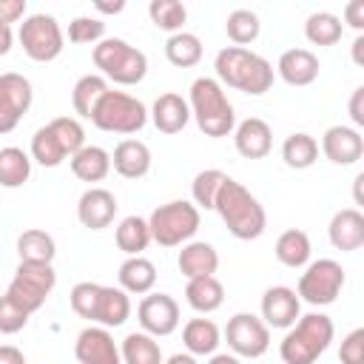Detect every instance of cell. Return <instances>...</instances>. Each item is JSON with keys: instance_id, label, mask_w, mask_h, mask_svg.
Returning a JSON list of instances; mask_svg holds the SVG:
<instances>
[{"instance_id": "6da1fadb", "label": "cell", "mask_w": 364, "mask_h": 364, "mask_svg": "<svg viewBox=\"0 0 364 364\" xmlns=\"http://www.w3.org/2000/svg\"><path fill=\"white\" fill-rule=\"evenodd\" d=\"M213 68H216V82L225 88H236L242 94H250V97H259L264 91H270L273 85V65L250 51V48H239V46H225L216 60H213Z\"/></svg>"}, {"instance_id": "7a4b0ae2", "label": "cell", "mask_w": 364, "mask_h": 364, "mask_svg": "<svg viewBox=\"0 0 364 364\" xmlns=\"http://www.w3.org/2000/svg\"><path fill=\"white\" fill-rule=\"evenodd\" d=\"M213 210L219 213V219L225 222L228 233L242 239V242H250V239H259L267 228V213L262 208V202L236 179H225L216 202H213Z\"/></svg>"}, {"instance_id": "3957f363", "label": "cell", "mask_w": 364, "mask_h": 364, "mask_svg": "<svg viewBox=\"0 0 364 364\" xmlns=\"http://www.w3.org/2000/svg\"><path fill=\"white\" fill-rule=\"evenodd\" d=\"M333 336H336V324L327 313L299 316V321L287 327L279 344L282 364H316L327 353Z\"/></svg>"}, {"instance_id": "277c9868", "label": "cell", "mask_w": 364, "mask_h": 364, "mask_svg": "<svg viewBox=\"0 0 364 364\" xmlns=\"http://www.w3.org/2000/svg\"><path fill=\"white\" fill-rule=\"evenodd\" d=\"M188 108L205 136L219 139V136L233 134V128H236L233 105H230L225 88L216 82V77H196L191 82Z\"/></svg>"}, {"instance_id": "5b68a950", "label": "cell", "mask_w": 364, "mask_h": 364, "mask_svg": "<svg viewBox=\"0 0 364 364\" xmlns=\"http://www.w3.org/2000/svg\"><path fill=\"white\" fill-rule=\"evenodd\" d=\"M100 74L117 85H136L148 74V57L122 37H105L91 51Z\"/></svg>"}, {"instance_id": "8992f818", "label": "cell", "mask_w": 364, "mask_h": 364, "mask_svg": "<svg viewBox=\"0 0 364 364\" xmlns=\"http://www.w3.org/2000/svg\"><path fill=\"white\" fill-rule=\"evenodd\" d=\"M199 222H202V213L193 202L171 199V202L154 208L148 216L151 242H156L159 247H179L196 236Z\"/></svg>"}, {"instance_id": "52a82bcc", "label": "cell", "mask_w": 364, "mask_h": 364, "mask_svg": "<svg viewBox=\"0 0 364 364\" xmlns=\"http://www.w3.org/2000/svg\"><path fill=\"white\" fill-rule=\"evenodd\" d=\"M88 119L100 131H108V134H136L148 122V108L134 94L108 88L97 100V105H94V111H91Z\"/></svg>"}, {"instance_id": "ba28073f", "label": "cell", "mask_w": 364, "mask_h": 364, "mask_svg": "<svg viewBox=\"0 0 364 364\" xmlns=\"http://www.w3.org/2000/svg\"><path fill=\"white\" fill-rule=\"evenodd\" d=\"M57 287V270L54 264H34V262H20L11 282H9V290L6 296L23 307L28 316L37 313L46 299L51 296V290Z\"/></svg>"}, {"instance_id": "9c48e42d", "label": "cell", "mask_w": 364, "mask_h": 364, "mask_svg": "<svg viewBox=\"0 0 364 364\" xmlns=\"http://www.w3.org/2000/svg\"><path fill=\"white\" fill-rule=\"evenodd\" d=\"M344 282H347L344 267L336 259H316V262L304 264V273L299 276L296 296L313 307H327L341 296Z\"/></svg>"}, {"instance_id": "30bf717a", "label": "cell", "mask_w": 364, "mask_h": 364, "mask_svg": "<svg viewBox=\"0 0 364 364\" xmlns=\"http://www.w3.org/2000/svg\"><path fill=\"white\" fill-rule=\"evenodd\" d=\"M17 40H20L26 57H31L34 63H51L65 48V37H63V28H60L57 17L54 14H46V11L28 14L20 23Z\"/></svg>"}, {"instance_id": "8fae6325", "label": "cell", "mask_w": 364, "mask_h": 364, "mask_svg": "<svg viewBox=\"0 0 364 364\" xmlns=\"http://www.w3.org/2000/svg\"><path fill=\"white\" fill-rule=\"evenodd\" d=\"M225 341L236 358H259L270 347V327L253 313H236L228 318Z\"/></svg>"}, {"instance_id": "7c38bea8", "label": "cell", "mask_w": 364, "mask_h": 364, "mask_svg": "<svg viewBox=\"0 0 364 364\" xmlns=\"http://www.w3.org/2000/svg\"><path fill=\"white\" fill-rule=\"evenodd\" d=\"M31 100H34V88L28 77L17 71L0 74V134H11L20 125V119L31 108Z\"/></svg>"}, {"instance_id": "4fadbf2b", "label": "cell", "mask_w": 364, "mask_h": 364, "mask_svg": "<svg viewBox=\"0 0 364 364\" xmlns=\"http://www.w3.org/2000/svg\"><path fill=\"white\" fill-rule=\"evenodd\" d=\"M136 318H139L142 333L154 338L171 336L179 327V304L168 293H145L142 301L136 304Z\"/></svg>"}, {"instance_id": "5bb4252c", "label": "cell", "mask_w": 364, "mask_h": 364, "mask_svg": "<svg viewBox=\"0 0 364 364\" xmlns=\"http://www.w3.org/2000/svg\"><path fill=\"white\" fill-rule=\"evenodd\" d=\"M74 358L80 364H122L119 344L114 341L111 330H105L100 324H88L85 330L77 333Z\"/></svg>"}, {"instance_id": "9a60e30c", "label": "cell", "mask_w": 364, "mask_h": 364, "mask_svg": "<svg viewBox=\"0 0 364 364\" xmlns=\"http://www.w3.org/2000/svg\"><path fill=\"white\" fill-rule=\"evenodd\" d=\"M301 316V299L296 296L293 287L287 284H273L262 296V321L273 330H287L299 321Z\"/></svg>"}, {"instance_id": "2e32d148", "label": "cell", "mask_w": 364, "mask_h": 364, "mask_svg": "<svg viewBox=\"0 0 364 364\" xmlns=\"http://www.w3.org/2000/svg\"><path fill=\"white\" fill-rule=\"evenodd\" d=\"M117 196L108 188L91 185L88 191H82V196L77 199V219L82 228L88 230H102L114 222L117 216Z\"/></svg>"}, {"instance_id": "e0dca14e", "label": "cell", "mask_w": 364, "mask_h": 364, "mask_svg": "<svg viewBox=\"0 0 364 364\" xmlns=\"http://www.w3.org/2000/svg\"><path fill=\"white\" fill-rule=\"evenodd\" d=\"M321 154L333 165H355L364 156V136L353 125H330L321 136Z\"/></svg>"}, {"instance_id": "ac0fdd59", "label": "cell", "mask_w": 364, "mask_h": 364, "mask_svg": "<svg viewBox=\"0 0 364 364\" xmlns=\"http://www.w3.org/2000/svg\"><path fill=\"white\" fill-rule=\"evenodd\" d=\"M330 245L341 253H353L364 245V213L358 208H341L327 225Z\"/></svg>"}, {"instance_id": "d6986e66", "label": "cell", "mask_w": 364, "mask_h": 364, "mask_svg": "<svg viewBox=\"0 0 364 364\" xmlns=\"http://www.w3.org/2000/svg\"><path fill=\"white\" fill-rule=\"evenodd\" d=\"M318 71H321L318 57L310 48H287V51H282V57L276 63V74L287 85H296V88H304V85L316 82Z\"/></svg>"}, {"instance_id": "ffe728a7", "label": "cell", "mask_w": 364, "mask_h": 364, "mask_svg": "<svg viewBox=\"0 0 364 364\" xmlns=\"http://www.w3.org/2000/svg\"><path fill=\"white\" fill-rule=\"evenodd\" d=\"M233 145L245 159H264L273 148V131L262 117H247L233 128Z\"/></svg>"}, {"instance_id": "44dd1931", "label": "cell", "mask_w": 364, "mask_h": 364, "mask_svg": "<svg viewBox=\"0 0 364 364\" xmlns=\"http://www.w3.org/2000/svg\"><path fill=\"white\" fill-rule=\"evenodd\" d=\"M148 117H151V122L159 134H179L191 122V108H188V100L182 94L165 91L154 100Z\"/></svg>"}, {"instance_id": "7402d4cb", "label": "cell", "mask_w": 364, "mask_h": 364, "mask_svg": "<svg viewBox=\"0 0 364 364\" xmlns=\"http://www.w3.org/2000/svg\"><path fill=\"white\" fill-rule=\"evenodd\" d=\"M131 316V296L122 287H111V284H100V296H97V307H94V321L105 330L111 327H122Z\"/></svg>"}, {"instance_id": "603a6c76", "label": "cell", "mask_w": 364, "mask_h": 364, "mask_svg": "<svg viewBox=\"0 0 364 364\" xmlns=\"http://www.w3.org/2000/svg\"><path fill=\"white\" fill-rule=\"evenodd\" d=\"M111 168L125 179H142L151 171V148L142 139H122L111 154Z\"/></svg>"}, {"instance_id": "cb8c5ba5", "label": "cell", "mask_w": 364, "mask_h": 364, "mask_svg": "<svg viewBox=\"0 0 364 364\" xmlns=\"http://www.w3.org/2000/svg\"><path fill=\"white\" fill-rule=\"evenodd\" d=\"M179 273L185 279H202V276H213L219 270V253L210 242H185L179 256H176Z\"/></svg>"}, {"instance_id": "d4e9b609", "label": "cell", "mask_w": 364, "mask_h": 364, "mask_svg": "<svg viewBox=\"0 0 364 364\" xmlns=\"http://www.w3.org/2000/svg\"><path fill=\"white\" fill-rule=\"evenodd\" d=\"M117 279H119V287L128 293V296H145L154 290L156 284V267L151 259L145 256H128L119 270H117Z\"/></svg>"}, {"instance_id": "484cf974", "label": "cell", "mask_w": 364, "mask_h": 364, "mask_svg": "<svg viewBox=\"0 0 364 364\" xmlns=\"http://www.w3.org/2000/svg\"><path fill=\"white\" fill-rule=\"evenodd\" d=\"M71 173L80 179V182H102L108 173H111V154L100 145H82L71 159Z\"/></svg>"}, {"instance_id": "4316f807", "label": "cell", "mask_w": 364, "mask_h": 364, "mask_svg": "<svg viewBox=\"0 0 364 364\" xmlns=\"http://www.w3.org/2000/svg\"><path fill=\"white\" fill-rule=\"evenodd\" d=\"M273 253H276V259H279L284 267L299 270V267H304V264L310 262L313 245H310V236H307L301 228H290V230L279 233Z\"/></svg>"}, {"instance_id": "83f0119b", "label": "cell", "mask_w": 364, "mask_h": 364, "mask_svg": "<svg viewBox=\"0 0 364 364\" xmlns=\"http://www.w3.org/2000/svg\"><path fill=\"white\" fill-rule=\"evenodd\" d=\"M185 301H188L196 313L208 316V313H213V310L222 307V301H225V287H222V282H219L216 276L188 279V284H185Z\"/></svg>"}, {"instance_id": "f1b7e54d", "label": "cell", "mask_w": 364, "mask_h": 364, "mask_svg": "<svg viewBox=\"0 0 364 364\" xmlns=\"http://www.w3.org/2000/svg\"><path fill=\"white\" fill-rule=\"evenodd\" d=\"M182 344L191 355H213L222 344V330L210 318H191L182 327Z\"/></svg>"}, {"instance_id": "f546056e", "label": "cell", "mask_w": 364, "mask_h": 364, "mask_svg": "<svg viewBox=\"0 0 364 364\" xmlns=\"http://www.w3.org/2000/svg\"><path fill=\"white\" fill-rule=\"evenodd\" d=\"M17 256L20 262H34V264H51L57 256V242L48 230L28 228L17 236Z\"/></svg>"}, {"instance_id": "4dcf8cb0", "label": "cell", "mask_w": 364, "mask_h": 364, "mask_svg": "<svg viewBox=\"0 0 364 364\" xmlns=\"http://www.w3.org/2000/svg\"><path fill=\"white\" fill-rule=\"evenodd\" d=\"M28 176H31V156L17 145L0 148V185L14 191V188H23Z\"/></svg>"}, {"instance_id": "1f68e13d", "label": "cell", "mask_w": 364, "mask_h": 364, "mask_svg": "<svg viewBox=\"0 0 364 364\" xmlns=\"http://www.w3.org/2000/svg\"><path fill=\"white\" fill-rule=\"evenodd\" d=\"M282 159L287 168L293 171H304L318 159V142L316 136H310L307 131H293L284 142H282Z\"/></svg>"}, {"instance_id": "d6a6232c", "label": "cell", "mask_w": 364, "mask_h": 364, "mask_svg": "<svg viewBox=\"0 0 364 364\" xmlns=\"http://www.w3.org/2000/svg\"><path fill=\"white\" fill-rule=\"evenodd\" d=\"M114 239H117V247H119L125 256H142V250L151 245L148 219H142V216H125V219L117 225Z\"/></svg>"}, {"instance_id": "836d02e7", "label": "cell", "mask_w": 364, "mask_h": 364, "mask_svg": "<svg viewBox=\"0 0 364 364\" xmlns=\"http://www.w3.org/2000/svg\"><path fill=\"white\" fill-rule=\"evenodd\" d=\"M119 355H122V364H162V350H159V341L148 333H128L119 344Z\"/></svg>"}, {"instance_id": "e575fe53", "label": "cell", "mask_w": 364, "mask_h": 364, "mask_svg": "<svg viewBox=\"0 0 364 364\" xmlns=\"http://www.w3.org/2000/svg\"><path fill=\"white\" fill-rule=\"evenodd\" d=\"M165 57L176 68H193L202 60V40L193 31H176L165 40Z\"/></svg>"}, {"instance_id": "d590c367", "label": "cell", "mask_w": 364, "mask_h": 364, "mask_svg": "<svg viewBox=\"0 0 364 364\" xmlns=\"http://www.w3.org/2000/svg\"><path fill=\"white\" fill-rule=\"evenodd\" d=\"M108 91V80L102 77V74H82L77 82H74V88H71V105H74V114H80V117H91V111H94V105H97V100L102 97Z\"/></svg>"}, {"instance_id": "8d00e7d4", "label": "cell", "mask_w": 364, "mask_h": 364, "mask_svg": "<svg viewBox=\"0 0 364 364\" xmlns=\"http://www.w3.org/2000/svg\"><path fill=\"white\" fill-rule=\"evenodd\" d=\"M341 31H344L341 17L333 11H313L304 20V37L313 46H336L341 40Z\"/></svg>"}, {"instance_id": "74e56055", "label": "cell", "mask_w": 364, "mask_h": 364, "mask_svg": "<svg viewBox=\"0 0 364 364\" xmlns=\"http://www.w3.org/2000/svg\"><path fill=\"white\" fill-rule=\"evenodd\" d=\"M31 159L37 165H43V168H57V165H63L68 159L65 148L60 145V139L54 136V131L48 128V122L43 128H37L34 136H31Z\"/></svg>"}, {"instance_id": "f35d334b", "label": "cell", "mask_w": 364, "mask_h": 364, "mask_svg": "<svg viewBox=\"0 0 364 364\" xmlns=\"http://www.w3.org/2000/svg\"><path fill=\"white\" fill-rule=\"evenodd\" d=\"M225 31H228V37H230L233 46L245 48V46L253 43V40L259 37V31H262L259 14L250 11V9H233V11L228 14V20H225Z\"/></svg>"}, {"instance_id": "ab89813d", "label": "cell", "mask_w": 364, "mask_h": 364, "mask_svg": "<svg viewBox=\"0 0 364 364\" xmlns=\"http://www.w3.org/2000/svg\"><path fill=\"white\" fill-rule=\"evenodd\" d=\"M225 179H228V173L219 171V168H205V171H199V173L193 176V182H191L193 205H196V208H205V210H213V202H216V196H219Z\"/></svg>"}, {"instance_id": "60d3db41", "label": "cell", "mask_w": 364, "mask_h": 364, "mask_svg": "<svg viewBox=\"0 0 364 364\" xmlns=\"http://www.w3.org/2000/svg\"><path fill=\"white\" fill-rule=\"evenodd\" d=\"M148 14H151V23H154L156 28L168 31V34L182 31V26H185V20H188V9H185V3H179V0H151Z\"/></svg>"}, {"instance_id": "b9f144b4", "label": "cell", "mask_w": 364, "mask_h": 364, "mask_svg": "<svg viewBox=\"0 0 364 364\" xmlns=\"http://www.w3.org/2000/svg\"><path fill=\"white\" fill-rule=\"evenodd\" d=\"M48 128L54 131V136H57L60 145L65 148L68 159L85 145V128H82V122H80L77 117H54V119L48 122Z\"/></svg>"}, {"instance_id": "7bdbcfd3", "label": "cell", "mask_w": 364, "mask_h": 364, "mask_svg": "<svg viewBox=\"0 0 364 364\" xmlns=\"http://www.w3.org/2000/svg\"><path fill=\"white\" fill-rule=\"evenodd\" d=\"M68 40L77 43V46H97L100 40H105V23L100 17H88V14H80L68 23Z\"/></svg>"}, {"instance_id": "ee69618b", "label": "cell", "mask_w": 364, "mask_h": 364, "mask_svg": "<svg viewBox=\"0 0 364 364\" xmlns=\"http://www.w3.org/2000/svg\"><path fill=\"white\" fill-rule=\"evenodd\" d=\"M97 296H100V284L97 282H77L68 293V304L80 318L94 321V307H97Z\"/></svg>"}, {"instance_id": "f6af8a7d", "label": "cell", "mask_w": 364, "mask_h": 364, "mask_svg": "<svg viewBox=\"0 0 364 364\" xmlns=\"http://www.w3.org/2000/svg\"><path fill=\"white\" fill-rule=\"evenodd\" d=\"M28 324V313L23 307H17L6 293L0 296V333L3 336H14Z\"/></svg>"}, {"instance_id": "bcb514c9", "label": "cell", "mask_w": 364, "mask_h": 364, "mask_svg": "<svg viewBox=\"0 0 364 364\" xmlns=\"http://www.w3.org/2000/svg\"><path fill=\"white\" fill-rule=\"evenodd\" d=\"M338 361L341 364H364V327H355L341 338Z\"/></svg>"}, {"instance_id": "7dc6e473", "label": "cell", "mask_w": 364, "mask_h": 364, "mask_svg": "<svg viewBox=\"0 0 364 364\" xmlns=\"http://www.w3.org/2000/svg\"><path fill=\"white\" fill-rule=\"evenodd\" d=\"M17 20H26V0H0V23L11 26Z\"/></svg>"}, {"instance_id": "c3c4849f", "label": "cell", "mask_w": 364, "mask_h": 364, "mask_svg": "<svg viewBox=\"0 0 364 364\" xmlns=\"http://www.w3.org/2000/svg\"><path fill=\"white\" fill-rule=\"evenodd\" d=\"M344 23L350 26V28H355L358 34L364 31V0H350L347 6H344ZM341 23V26H344Z\"/></svg>"}, {"instance_id": "681fc988", "label": "cell", "mask_w": 364, "mask_h": 364, "mask_svg": "<svg viewBox=\"0 0 364 364\" xmlns=\"http://www.w3.org/2000/svg\"><path fill=\"white\" fill-rule=\"evenodd\" d=\"M347 111H350V119H353V128H361L364 125V85H358L353 94H350V102H347Z\"/></svg>"}, {"instance_id": "f907efd6", "label": "cell", "mask_w": 364, "mask_h": 364, "mask_svg": "<svg viewBox=\"0 0 364 364\" xmlns=\"http://www.w3.org/2000/svg\"><path fill=\"white\" fill-rule=\"evenodd\" d=\"M0 364H26V355L14 344H0Z\"/></svg>"}, {"instance_id": "816d5d0a", "label": "cell", "mask_w": 364, "mask_h": 364, "mask_svg": "<svg viewBox=\"0 0 364 364\" xmlns=\"http://www.w3.org/2000/svg\"><path fill=\"white\" fill-rule=\"evenodd\" d=\"M11 46H14V31H11V26L0 23V57H6L11 51Z\"/></svg>"}, {"instance_id": "f5cc1de1", "label": "cell", "mask_w": 364, "mask_h": 364, "mask_svg": "<svg viewBox=\"0 0 364 364\" xmlns=\"http://www.w3.org/2000/svg\"><path fill=\"white\" fill-rule=\"evenodd\" d=\"M94 9L102 11V14H119V11L125 9V0H114V3H102V0H97Z\"/></svg>"}, {"instance_id": "db71d44e", "label": "cell", "mask_w": 364, "mask_h": 364, "mask_svg": "<svg viewBox=\"0 0 364 364\" xmlns=\"http://www.w3.org/2000/svg\"><path fill=\"white\" fill-rule=\"evenodd\" d=\"M353 63L355 65H364V34H358L353 40Z\"/></svg>"}, {"instance_id": "11a10c76", "label": "cell", "mask_w": 364, "mask_h": 364, "mask_svg": "<svg viewBox=\"0 0 364 364\" xmlns=\"http://www.w3.org/2000/svg\"><path fill=\"white\" fill-rule=\"evenodd\" d=\"M162 364H199L196 361V355H191V353H173L168 361H162Z\"/></svg>"}, {"instance_id": "9f6ffc18", "label": "cell", "mask_w": 364, "mask_h": 364, "mask_svg": "<svg viewBox=\"0 0 364 364\" xmlns=\"http://www.w3.org/2000/svg\"><path fill=\"white\" fill-rule=\"evenodd\" d=\"M208 364H242V361H239L233 353H213Z\"/></svg>"}, {"instance_id": "6f0895ef", "label": "cell", "mask_w": 364, "mask_h": 364, "mask_svg": "<svg viewBox=\"0 0 364 364\" xmlns=\"http://www.w3.org/2000/svg\"><path fill=\"white\" fill-rule=\"evenodd\" d=\"M361 182H364V173H358V176H355V182H353V191H355V205H361Z\"/></svg>"}]
</instances>
